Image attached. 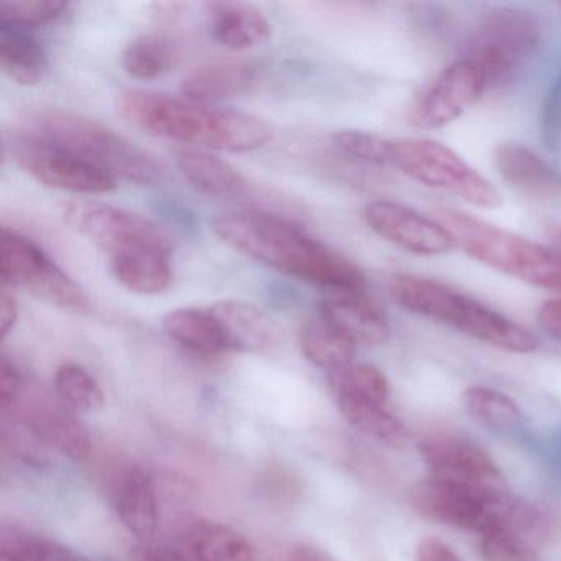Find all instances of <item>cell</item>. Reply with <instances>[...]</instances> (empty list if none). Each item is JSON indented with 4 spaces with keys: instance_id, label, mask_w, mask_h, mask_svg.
Listing matches in <instances>:
<instances>
[{
    "instance_id": "1",
    "label": "cell",
    "mask_w": 561,
    "mask_h": 561,
    "mask_svg": "<svg viewBox=\"0 0 561 561\" xmlns=\"http://www.w3.org/2000/svg\"><path fill=\"white\" fill-rule=\"evenodd\" d=\"M213 232L241 254L331 294H364L366 278L340 252L311 238L300 225L257 209L222 213Z\"/></svg>"
},
{
    "instance_id": "2",
    "label": "cell",
    "mask_w": 561,
    "mask_h": 561,
    "mask_svg": "<svg viewBox=\"0 0 561 561\" xmlns=\"http://www.w3.org/2000/svg\"><path fill=\"white\" fill-rule=\"evenodd\" d=\"M117 110L150 136L221 152H252L274 139V129L261 117L167 94L127 91Z\"/></svg>"
},
{
    "instance_id": "3",
    "label": "cell",
    "mask_w": 561,
    "mask_h": 561,
    "mask_svg": "<svg viewBox=\"0 0 561 561\" xmlns=\"http://www.w3.org/2000/svg\"><path fill=\"white\" fill-rule=\"evenodd\" d=\"M390 295L410 313L456 328L489 346L515 354L535 353L540 347V340L527 328L432 278L396 275Z\"/></svg>"
},
{
    "instance_id": "4",
    "label": "cell",
    "mask_w": 561,
    "mask_h": 561,
    "mask_svg": "<svg viewBox=\"0 0 561 561\" xmlns=\"http://www.w3.org/2000/svg\"><path fill=\"white\" fill-rule=\"evenodd\" d=\"M22 134L54 144L91 165L139 185L160 182L163 170L152 156L104 124L65 111H48L28 119Z\"/></svg>"
},
{
    "instance_id": "5",
    "label": "cell",
    "mask_w": 561,
    "mask_h": 561,
    "mask_svg": "<svg viewBox=\"0 0 561 561\" xmlns=\"http://www.w3.org/2000/svg\"><path fill=\"white\" fill-rule=\"evenodd\" d=\"M433 218L451 232L456 248L469 257L525 284L561 294V255L554 249L466 213L442 209Z\"/></svg>"
},
{
    "instance_id": "6",
    "label": "cell",
    "mask_w": 561,
    "mask_h": 561,
    "mask_svg": "<svg viewBox=\"0 0 561 561\" xmlns=\"http://www.w3.org/2000/svg\"><path fill=\"white\" fill-rule=\"evenodd\" d=\"M389 165L420 185L453 193L478 208H499L502 195L445 144L420 137L392 140Z\"/></svg>"
},
{
    "instance_id": "7",
    "label": "cell",
    "mask_w": 561,
    "mask_h": 561,
    "mask_svg": "<svg viewBox=\"0 0 561 561\" xmlns=\"http://www.w3.org/2000/svg\"><path fill=\"white\" fill-rule=\"evenodd\" d=\"M541 44V25L522 9L501 8L479 19L468 42V57L488 81V90L511 83Z\"/></svg>"
},
{
    "instance_id": "8",
    "label": "cell",
    "mask_w": 561,
    "mask_h": 561,
    "mask_svg": "<svg viewBox=\"0 0 561 561\" xmlns=\"http://www.w3.org/2000/svg\"><path fill=\"white\" fill-rule=\"evenodd\" d=\"M0 277L8 287L27 290L32 297L65 311H83L87 297L80 285L61 271L41 245L14 229L0 234Z\"/></svg>"
},
{
    "instance_id": "9",
    "label": "cell",
    "mask_w": 561,
    "mask_h": 561,
    "mask_svg": "<svg viewBox=\"0 0 561 561\" xmlns=\"http://www.w3.org/2000/svg\"><path fill=\"white\" fill-rule=\"evenodd\" d=\"M64 218L110 259L140 249H172L170 236L156 222L107 203L73 199L65 203Z\"/></svg>"
},
{
    "instance_id": "10",
    "label": "cell",
    "mask_w": 561,
    "mask_h": 561,
    "mask_svg": "<svg viewBox=\"0 0 561 561\" xmlns=\"http://www.w3.org/2000/svg\"><path fill=\"white\" fill-rule=\"evenodd\" d=\"M419 451L433 478L461 485L492 502H502L512 495L494 459L471 439L432 436L420 443Z\"/></svg>"
},
{
    "instance_id": "11",
    "label": "cell",
    "mask_w": 561,
    "mask_h": 561,
    "mask_svg": "<svg viewBox=\"0 0 561 561\" xmlns=\"http://www.w3.org/2000/svg\"><path fill=\"white\" fill-rule=\"evenodd\" d=\"M11 150L15 163L48 188L77 195H104L117 188L110 173L45 140L21 134Z\"/></svg>"
},
{
    "instance_id": "12",
    "label": "cell",
    "mask_w": 561,
    "mask_h": 561,
    "mask_svg": "<svg viewBox=\"0 0 561 561\" xmlns=\"http://www.w3.org/2000/svg\"><path fill=\"white\" fill-rule=\"evenodd\" d=\"M488 91V81L471 60L455 61L438 75L410 111V124L419 129H439L462 116Z\"/></svg>"
},
{
    "instance_id": "13",
    "label": "cell",
    "mask_w": 561,
    "mask_h": 561,
    "mask_svg": "<svg viewBox=\"0 0 561 561\" xmlns=\"http://www.w3.org/2000/svg\"><path fill=\"white\" fill-rule=\"evenodd\" d=\"M363 216L370 231L412 254L432 257L455 251V238L442 222L409 206L377 199L364 208Z\"/></svg>"
},
{
    "instance_id": "14",
    "label": "cell",
    "mask_w": 561,
    "mask_h": 561,
    "mask_svg": "<svg viewBox=\"0 0 561 561\" xmlns=\"http://www.w3.org/2000/svg\"><path fill=\"white\" fill-rule=\"evenodd\" d=\"M508 499L502 502L488 501L469 489L433 476L420 482L413 491V505L420 515L479 535L494 527Z\"/></svg>"
},
{
    "instance_id": "15",
    "label": "cell",
    "mask_w": 561,
    "mask_h": 561,
    "mask_svg": "<svg viewBox=\"0 0 561 561\" xmlns=\"http://www.w3.org/2000/svg\"><path fill=\"white\" fill-rule=\"evenodd\" d=\"M24 422L41 436L48 448L57 449L73 461L91 455V435L81 420L64 402L35 397Z\"/></svg>"
},
{
    "instance_id": "16",
    "label": "cell",
    "mask_w": 561,
    "mask_h": 561,
    "mask_svg": "<svg viewBox=\"0 0 561 561\" xmlns=\"http://www.w3.org/2000/svg\"><path fill=\"white\" fill-rule=\"evenodd\" d=\"M113 505L121 524L137 540H152L159 524V505L152 479L144 469L130 466L114 482Z\"/></svg>"
},
{
    "instance_id": "17",
    "label": "cell",
    "mask_w": 561,
    "mask_h": 561,
    "mask_svg": "<svg viewBox=\"0 0 561 561\" xmlns=\"http://www.w3.org/2000/svg\"><path fill=\"white\" fill-rule=\"evenodd\" d=\"M494 163L501 179L518 193L543 199L561 196L560 173L522 144L499 146Z\"/></svg>"
},
{
    "instance_id": "18",
    "label": "cell",
    "mask_w": 561,
    "mask_h": 561,
    "mask_svg": "<svg viewBox=\"0 0 561 561\" xmlns=\"http://www.w3.org/2000/svg\"><path fill=\"white\" fill-rule=\"evenodd\" d=\"M257 68L249 61H213L199 65L180 83L185 100L209 104L248 93L257 83Z\"/></svg>"
},
{
    "instance_id": "19",
    "label": "cell",
    "mask_w": 561,
    "mask_h": 561,
    "mask_svg": "<svg viewBox=\"0 0 561 561\" xmlns=\"http://www.w3.org/2000/svg\"><path fill=\"white\" fill-rule=\"evenodd\" d=\"M320 314L353 343L379 346L389 341V323L363 294H331L321 301Z\"/></svg>"
},
{
    "instance_id": "20",
    "label": "cell",
    "mask_w": 561,
    "mask_h": 561,
    "mask_svg": "<svg viewBox=\"0 0 561 561\" xmlns=\"http://www.w3.org/2000/svg\"><path fill=\"white\" fill-rule=\"evenodd\" d=\"M208 14L213 37L229 50H251L271 41V22L255 5L215 2L208 5Z\"/></svg>"
},
{
    "instance_id": "21",
    "label": "cell",
    "mask_w": 561,
    "mask_h": 561,
    "mask_svg": "<svg viewBox=\"0 0 561 561\" xmlns=\"http://www.w3.org/2000/svg\"><path fill=\"white\" fill-rule=\"evenodd\" d=\"M209 310L221 324L232 351H265L277 341L274 321L254 305L225 300L213 305Z\"/></svg>"
},
{
    "instance_id": "22",
    "label": "cell",
    "mask_w": 561,
    "mask_h": 561,
    "mask_svg": "<svg viewBox=\"0 0 561 561\" xmlns=\"http://www.w3.org/2000/svg\"><path fill=\"white\" fill-rule=\"evenodd\" d=\"M167 336L190 353L221 356L232 353L221 324L209 308H176L163 318Z\"/></svg>"
},
{
    "instance_id": "23",
    "label": "cell",
    "mask_w": 561,
    "mask_h": 561,
    "mask_svg": "<svg viewBox=\"0 0 561 561\" xmlns=\"http://www.w3.org/2000/svg\"><path fill=\"white\" fill-rule=\"evenodd\" d=\"M110 264L117 282L134 294L159 295L173 280L172 249H140L116 255Z\"/></svg>"
},
{
    "instance_id": "24",
    "label": "cell",
    "mask_w": 561,
    "mask_h": 561,
    "mask_svg": "<svg viewBox=\"0 0 561 561\" xmlns=\"http://www.w3.org/2000/svg\"><path fill=\"white\" fill-rule=\"evenodd\" d=\"M185 543L195 561H257V550L244 534L208 518L186 528Z\"/></svg>"
},
{
    "instance_id": "25",
    "label": "cell",
    "mask_w": 561,
    "mask_h": 561,
    "mask_svg": "<svg viewBox=\"0 0 561 561\" xmlns=\"http://www.w3.org/2000/svg\"><path fill=\"white\" fill-rule=\"evenodd\" d=\"M176 165L182 175L209 198H238L248 190V182L239 170L203 150H180Z\"/></svg>"
},
{
    "instance_id": "26",
    "label": "cell",
    "mask_w": 561,
    "mask_h": 561,
    "mask_svg": "<svg viewBox=\"0 0 561 561\" xmlns=\"http://www.w3.org/2000/svg\"><path fill=\"white\" fill-rule=\"evenodd\" d=\"M0 67L15 83L34 87L47 77V51L24 31L0 27Z\"/></svg>"
},
{
    "instance_id": "27",
    "label": "cell",
    "mask_w": 561,
    "mask_h": 561,
    "mask_svg": "<svg viewBox=\"0 0 561 561\" xmlns=\"http://www.w3.org/2000/svg\"><path fill=\"white\" fill-rule=\"evenodd\" d=\"M300 346L313 366L336 373L353 364L357 344L318 314L301 327Z\"/></svg>"
},
{
    "instance_id": "28",
    "label": "cell",
    "mask_w": 561,
    "mask_h": 561,
    "mask_svg": "<svg viewBox=\"0 0 561 561\" xmlns=\"http://www.w3.org/2000/svg\"><path fill=\"white\" fill-rule=\"evenodd\" d=\"M336 402L341 415L357 432L390 448H402L409 442V430L383 407V403L347 399V397H337Z\"/></svg>"
},
{
    "instance_id": "29",
    "label": "cell",
    "mask_w": 561,
    "mask_h": 561,
    "mask_svg": "<svg viewBox=\"0 0 561 561\" xmlns=\"http://www.w3.org/2000/svg\"><path fill=\"white\" fill-rule=\"evenodd\" d=\"M179 60V48L172 38L162 34L142 35L127 45L121 65L130 77L156 80L172 70Z\"/></svg>"
},
{
    "instance_id": "30",
    "label": "cell",
    "mask_w": 561,
    "mask_h": 561,
    "mask_svg": "<svg viewBox=\"0 0 561 561\" xmlns=\"http://www.w3.org/2000/svg\"><path fill=\"white\" fill-rule=\"evenodd\" d=\"M466 412L492 430L517 428L522 422L520 407L501 390L485 386H471L462 392Z\"/></svg>"
},
{
    "instance_id": "31",
    "label": "cell",
    "mask_w": 561,
    "mask_h": 561,
    "mask_svg": "<svg viewBox=\"0 0 561 561\" xmlns=\"http://www.w3.org/2000/svg\"><path fill=\"white\" fill-rule=\"evenodd\" d=\"M0 561H90L67 545L31 531L11 530L0 535Z\"/></svg>"
},
{
    "instance_id": "32",
    "label": "cell",
    "mask_w": 561,
    "mask_h": 561,
    "mask_svg": "<svg viewBox=\"0 0 561 561\" xmlns=\"http://www.w3.org/2000/svg\"><path fill=\"white\" fill-rule=\"evenodd\" d=\"M58 399L75 413H96L106 403L98 380L78 364H64L55 374Z\"/></svg>"
},
{
    "instance_id": "33",
    "label": "cell",
    "mask_w": 561,
    "mask_h": 561,
    "mask_svg": "<svg viewBox=\"0 0 561 561\" xmlns=\"http://www.w3.org/2000/svg\"><path fill=\"white\" fill-rule=\"evenodd\" d=\"M331 387L337 397L369 400L386 403L390 393V383L386 374L373 364H351L344 369L331 373Z\"/></svg>"
},
{
    "instance_id": "34",
    "label": "cell",
    "mask_w": 561,
    "mask_h": 561,
    "mask_svg": "<svg viewBox=\"0 0 561 561\" xmlns=\"http://www.w3.org/2000/svg\"><path fill=\"white\" fill-rule=\"evenodd\" d=\"M67 11L64 0H4L0 4V27H41L64 18Z\"/></svg>"
},
{
    "instance_id": "35",
    "label": "cell",
    "mask_w": 561,
    "mask_h": 561,
    "mask_svg": "<svg viewBox=\"0 0 561 561\" xmlns=\"http://www.w3.org/2000/svg\"><path fill=\"white\" fill-rule=\"evenodd\" d=\"M479 537L484 561H538L540 548L504 525L495 524Z\"/></svg>"
},
{
    "instance_id": "36",
    "label": "cell",
    "mask_w": 561,
    "mask_h": 561,
    "mask_svg": "<svg viewBox=\"0 0 561 561\" xmlns=\"http://www.w3.org/2000/svg\"><path fill=\"white\" fill-rule=\"evenodd\" d=\"M337 152L369 165H389L392 140L364 130H337L331 136Z\"/></svg>"
},
{
    "instance_id": "37",
    "label": "cell",
    "mask_w": 561,
    "mask_h": 561,
    "mask_svg": "<svg viewBox=\"0 0 561 561\" xmlns=\"http://www.w3.org/2000/svg\"><path fill=\"white\" fill-rule=\"evenodd\" d=\"M24 396V376L12 360L2 357L0 363V409L2 413L18 409Z\"/></svg>"
},
{
    "instance_id": "38",
    "label": "cell",
    "mask_w": 561,
    "mask_h": 561,
    "mask_svg": "<svg viewBox=\"0 0 561 561\" xmlns=\"http://www.w3.org/2000/svg\"><path fill=\"white\" fill-rule=\"evenodd\" d=\"M415 561H461L439 538L426 537L416 547Z\"/></svg>"
},
{
    "instance_id": "39",
    "label": "cell",
    "mask_w": 561,
    "mask_h": 561,
    "mask_svg": "<svg viewBox=\"0 0 561 561\" xmlns=\"http://www.w3.org/2000/svg\"><path fill=\"white\" fill-rule=\"evenodd\" d=\"M11 290L12 288L4 284L0 287V330H2V337H8L18 324L19 307Z\"/></svg>"
},
{
    "instance_id": "40",
    "label": "cell",
    "mask_w": 561,
    "mask_h": 561,
    "mask_svg": "<svg viewBox=\"0 0 561 561\" xmlns=\"http://www.w3.org/2000/svg\"><path fill=\"white\" fill-rule=\"evenodd\" d=\"M538 323L554 340L561 343V298L545 301L538 310Z\"/></svg>"
},
{
    "instance_id": "41",
    "label": "cell",
    "mask_w": 561,
    "mask_h": 561,
    "mask_svg": "<svg viewBox=\"0 0 561 561\" xmlns=\"http://www.w3.org/2000/svg\"><path fill=\"white\" fill-rule=\"evenodd\" d=\"M136 561H195L190 554L180 553L167 547L142 548Z\"/></svg>"
},
{
    "instance_id": "42",
    "label": "cell",
    "mask_w": 561,
    "mask_h": 561,
    "mask_svg": "<svg viewBox=\"0 0 561 561\" xmlns=\"http://www.w3.org/2000/svg\"><path fill=\"white\" fill-rule=\"evenodd\" d=\"M291 561H337L317 545H298L291 553Z\"/></svg>"
},
{
    "instance_id": "43",
    "label": "cell",
    "mask_w": 561,
    "mask_h": 561,
    "mask_svg": "<svg viewBox=\"0 0 561 561\" xmlns=\"http://www.w3.org/2000/svg\"><path fill=\"white\" fill-rule=\"evenodd\" d=\"M550 239L554 251L561 255V228L553 229V231H551Z\"/></svg>"
}]
</instances>
